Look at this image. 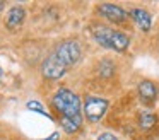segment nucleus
I'll use <instances>...</instances> for the list:
<instances>
[{"mask_svg": "<svg viewBox=\"0 0 159 140\" xmlns=\"http://www.w3.org/2000/svg\"><path fill=\"white\" fill-rule=\"evenodd\" d=\"M53 106L62 113V126L65 132L72 133L80 128V99L69 89H60L53 97Z\"/></svg>", "mask_w": 159, "mask_h": 140, "instance_id": "obj_1", "label": "nucleus"}, {"mask_svg": "<svg viewBox=\"0 0 159 140\" xmlns=\"http://www.w3.org/2000/svg\"><path fill=\"white\" fill-rule=\"evenodd\" d=\"M93 34L101 46L113 48V50H116V51H123V50H127V46H128V36H125L123 33L110 29V27L96 26V27H93Z\"/></svg>", "mask_w": 159, "mask_h": 140, "instance_id": "obj_2", "label": "nucleus"}, {"mask_svg": "<svg viewBox=\"0 0 159 140\" xmlns=\"http://www.w3.org/2000/svg\"><path fill=\"white\" fill-rule=\"evenodd\" d=\"M55 55L58 56V60L69 68L80 58V46H79V43H75V41H72V39L63 41V43L57 48Z\"/></svg>", "mask_w": 159, "mask_h": 140, "instance_id": "obj_3", "label": "nucleus"}, {"mask_svg": "<svg viewBox=\"0 0 159 140\" xmlns=\"http://www.w3.org/2000/svg\"><path fill=\"white\" fill-rule=\"evenodd\" d=\"M108 109V102L99 97H87L86 104H84V113H86L87 120L91 121H99L103 115Z\"/></svg>", "mask_w": 159, "mask_h": 140, "instance_id": "obj_4", "label": "nucleus"}, {"mask_svg": "<svg viewBox=\"0 0 159 140\" xmlns=\"http://www.w3.org/2000/svg\"><path fill=\"white\" fill-rule=\"evenodd\" d=\"M41 70H43V75H45L46 79H60V77H63V74L67 72V67L58 60V56L53 53L43 61Z\"/></svg>", "mask_w": 159, "mask_h": 140, "instance_id": "obj_5", "label": "nucleus"}, {"mask_svg": "<svg viewBox=\"0 0 159 140\" xmlns=\"http://www.w3.org/2000/svg\"><path fill=\"white\" fill-rule=\"evenodd\" d=\"M101 12H103V16L108 17L111 22H123V20L127 19V12H125L121 7L111 5V3H104V5H101Z\"/></svg>", "mask_w": 159, "mask_h": 140, "instance_id": "obj_6", "label": "nucleus"}, {"mask_svg": "<svg viewBox=\"0 0 159 140\" xmlns=\"http://www.w3.org/2000/svg\"><path fill=\"white\" fill-rule=\"evenodd\" d=\"M24 17H26V10L22 7H12L7 14L5 24H7L9 29H16V27H19L24 22Z\"/></svg>", "mask_w": 159, "mask_h": 140, "instance_id": "obj_7", "label": "nucleus"}, {"mask_svg": "<svg viewBox=\"0 0 159 140\" xmlns=\"http://www.w3.org/2000/svg\"><path fill=\"white\" fill-rule=\"evenodd\" d=\"M130 16L134 17L135 22L140 26V29H144V31L151 29V16H149L147 10H144V9H134V10H130Z\"/></svg>", "mask_w": 159, "mask_h": 140, "instance_id": "obj_8", "label": "nucleus"}, {"mask_svg": "<svg viewBox=\"0 0 159 140\" xmlns=\"http://www.w3.org/2000/svg\"><path fill=\"white\" fill-rule=\"evenodd\" d=\"M139 94H140V97L144 99V101H152V99L156 97V94H157V91H156L154 84L149 80H144L140 85H139Z\"/></svg>", "mask_w": 159, "mask_h": 140, "instance_id": "obj_9", "label": "nucleus"}, {"mask_svg": "<svg viewBox=\"0 0 159 140\" xmlns=\"http://www.w3.org/2000/svg\"><path fill=\"white\" fill-rule=\"evenodd\" d=\"M139 123H140L142 128L149 130V128H152V126L156 125V116L151 115V113H142V115L139 116Z\"/></svg>", "mask_w": 159, "mask_h": 140, "instance_id": "obj_10", "label": "nucleus"}, {"mask_svg": "<svg viewBox=\"0 0 159 140\" xmlns=\"http://www.w3.org/2000/svg\"><path fill=\"white\" fill-rule=\"evenodd\" d=\"M28 108L31 109V111H38V113H41V115H46V116H50L48 113L43 109V106L39 104V102H34V101H31V102H28Z\"/></svg>", "mask_w": 159, "mask_h": 140, "instance_id": "obj_11", "label": "nucleus"}, {"mask_svg": "<svg viewBox=\"0 0 159 140\" xmlns=\"http://www.w3.org/2000/svg\"><path fill=\"white\" fill-rule=\"evenodd\" d=\"M98 140H116V137L111 135V133H103V135H101Z\"/></svg>", "mask_w": 159, "mask_h": 140, "instance_id": "obj_12", "label": "nucleus"}, {"mask_svg": "<svg viewBox=\"0 0 159 140\" xmlns=\"http://www.w3.org/2000/svg\"><path fill=\"white\" fill-rule=\"evenodd\" d=\"M46 140H58V133H53L50 138H46Z\"/></svg>", "mask_w": 159, "mask_h": 140, "instance_id": "obj_13", "label": "nucleus"}, {"mask_svg": "<svg viewBox=\"0 0 159 140\" xmlns=\"http://www.w3.org/2000/svg\"><path fill=\"white\" fill-rule=\"evenodd\" d=\"M4 5H5V3H4V2H2V0H0V10L4 9Z\"/></svg>", "mask_w": 159, "mask_h": 140, "instance_id": "obj_14", "label": "nucleus"}, {"mask_svg": "<svg viewBox=\"0 0 159 140\" xmlns=\"http://www.w3.org/2000/svg\"><path fill=\"white\" fill-rule=\"evenodd\" d=\"M0 79H2V67H0Z\"/></svg>", "mask_w": 159, "mask_h": 140, "instance_id": "obj_15", "label": "nucleus"}]
</instances>
